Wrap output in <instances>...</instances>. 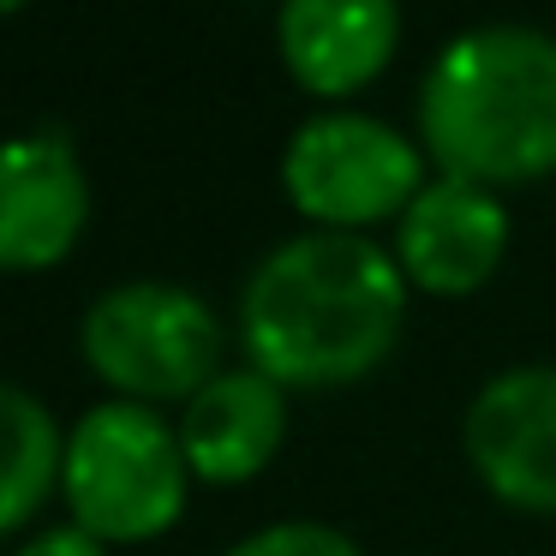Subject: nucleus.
Returning a JSON list of instances; mask_svg holds the SVG:
<instances>
[{"label": "nucleus", "instance_id": "nucleus-3", "mask_svg": "<svg viewBox=\"0 0 556 556\" xmlns=\"http://www.w3.org/2000/svg\"><path fill=\"white\" fill-rule=\"evenodd\" d=\"M186 448L156 407L102 401L66 431L61 491L73 527L102 544H144L180 520L186 508Z\"/></svg>", "mask_w": 556, "mask_h": 556}, {"label": "nucleus", "instance_id": "nucleus-12", "mask_svg": "<svg viewBox=\"0 0 556 556\" xmlns=\"http://www.w3.org/2000/svg\"><path fill=\"white\" fill-rule=\"evenodd\" d=\"M228 556H359V544L348 532L324 527V520H281V527L240 539Z\"/></svg>", "mask_w": 556, "mask_h": 556}, {"label": "nucleus", "instance_id": "nucleus-7", "mask_svg": "<svg viewBox=\"0 0 556 556\" xmlns=\"http://www.w3.org/2000/svg\"><path fill=\"white\" fill-rule=\"evenodd\" d=\"M508 252V210L496 204L491 186L472 180H431L419 198L407 204L395 233V264L413 288L437 293V300H460L479 293L496 276Z\"/></svg>", "mask_w": 556, "mask_h": 556}, {"label": "nucleus", "instance_id": "nucleus-9", "mask_svg": "<svg viewBox=\"0 0 556 556\" xmlns=\"http://www.w3.org/2000/svg\"><path fill=\"white\" fill-rule=\"evenodd\" d=\"M288 73L312 97H348L371 85L401 42V13L389 0H288L276 18Z\"/></svg>", "mask_w": 556, "mask_h": 556}, {"label": "nucleus", "instance_id": "nucleus-10", "mask_svg": "<svg viewBox=\"0 0 556 556\" xmlns=\"http://www.w3.org/2000/svg\"><path fill=\"white\" fill-rule=\"evenodd\" d=\"M281 431H288L281 383H269L264 371H222L204 395L186 401L180 448L192 479L245 484L257 479V467H269V455L281 448Z\"/></svg>", "mask_w": 556, "mask_h": 556}, {"label": "nucleus", "instance_id": "nucleus-2", "mask_svg": "<svg viewBox=\"0 0 556 556\" xmlns=\"http://www.w3.org/2000/svg\"><path fill=\"white\" fill-rule=\"evenodd\" d=\"M419 138L443 174L472 186L556 174V37L527 25L460 30L419 85Z\"/></svg>", "mask_w": 556, "mask_h": 556}, {"label": "nucleus", "instance_id": "nucleus-6", "mask_svg": "<svg viewBox=\"0 0 556 556\" xmlns=\"http://www.w3.org/2000/svg\"><path fill=\"white\" fill-rule=\"evenodd\" d=\"M467 460L484 491L556 515V365H515L467 407Z\"/></svg>", "mask_w": 556, "mask_h": 556}, {"label": "nucleus", "instance_id": "nucleus-1", "mask_svg": "<svg viewBox=\"0 0 556 556\" xmlns=\"http://www.w3.org/2000/svg\"><path fill=\"white\" fill-rule=\"evenodd\" d=\"M407 324V276L395 252L359 233H300L252 269L240 336L252 371L293 389L359 383L395 353Z\"/></svg>", "mask_w": 556, "mask_h": 556}, {"label": "nucleus", "instance_id": "nucleus-4", "mask_svg": "<svg viewBox=\"0 0 556 556\" xmlns=\"http://www.w3.org/2000/svg\"><path fill=\"white\" fill-rule=\"evenodd\" d=\"M90 371L114 383L126 401H192L216 383L222 365V324L198 293L168 281H126L102 293L78 329Z\"/></svg>", "mask_w": 556, "mask_h": 556}, {"label": "nucleus", "instance_id": "nucleus-11", "mask_svg": "<svg viewBox=\"0 0 556 556\" xmlns=\"http://www.w3.org/2000/svg\"><path fill=\"white\" fill-rule=\"evenodd\" d=\"M61 425L49 419L37 395L0 383V532L25 527L42 508V496L61 484Z\"/></svg>", "mask_w": 556, "mask_h": 556}, {"label": "nucleus", "instance_id": "nucleus-8", "mask_svg": "<svg viewBox=\"0 0 556 556\" xmlns=\"http://www.w3.org/2000/svg\"><path fill=\"white\" fill-rule=\"evenodd\" d=\"M90 222V180L73 144L25 132L0 144V269H54Z\"/></svg>", "mask_w": 556, "mask_h": 556}, {"label": "nucleus", "instance_id": "nucleus-13", "mask_svg": "<svg viewBox=\"0 0 556 556\" xmlns=\"http://www.w3.org/2000/svg\"><path fill=\"white\" fill-rule=\"evenodd\" d=\"M18 556H109V544L90 539L85 527H42L37 539H25Z\"/></svg>", "mask_w": 556, "mask_h": 556}, {"label": "nucleus", "instance_id": "nucleus-5", "mask_svg": "<svg viewBox=\"0 0 556 556\" xmlns=\"http://www.w3.org/2000/svg\"><path fill=\"white\" fill-rule=\"evenodd\" d=\"M281 186L300 216L324 222L329 233L371 228L383 216H407L425 192V156L371 114H317L288 138Z\"/></svg>", "mask_w": 556, "mask_h": 556}]
</instances>
